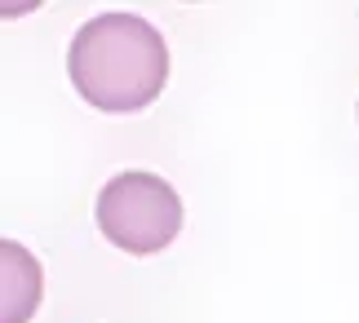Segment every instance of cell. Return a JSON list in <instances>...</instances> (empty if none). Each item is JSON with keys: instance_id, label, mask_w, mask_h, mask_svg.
<instances>
[{"instance_id": "7a4b0ae2", "label": "cell", "mask_w": 359, "mask_h": 323, "mask_svg": "<svg viewBox=\"0 0 359 323\" xmlns=\"http://www.w3.org/2000/svg\"><path fill=\"white\" fill-rule=\"evenodd\" d=\"M98 231L133 257H151L177 240L182 200L164 177L129 168V173H116L98 195Z\"/></svg>"}, {"instance_id": "3957f363", "label": "cell", "mask_w": 359, "mask_h": 323, "mask_svg": "<svg viewBox=\"0 0 359 323\" xmlns=\"http://www.w3.org/2000/svg\"><path fill=\"white\" fill-rule=\"evenodd\" d=\"M40 305V261L22 244H0V323H27Z\"/></svg>"}, {"instance_id": "6da1fadb", "label": "cell", "mask_w": 359, "mask_h": 323, "mask_svg": "<svg viewBox=\"0 0 359 323\" xmlns=\"http://www.w3.org/2000/svg\"><path fill=\"white\" fill-rule=\"evenodd\" d=\"M67 71L89 106L124 116L160 97L169 80V45L147 18L111 9L76 32L67 49Z\"/></svg>"}]
</instances>
